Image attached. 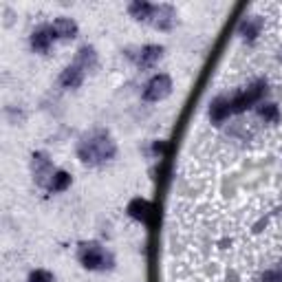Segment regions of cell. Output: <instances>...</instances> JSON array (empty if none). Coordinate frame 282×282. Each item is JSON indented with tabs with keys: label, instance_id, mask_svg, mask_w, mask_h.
<instances>
[{
	"label": "cell",
	"instance_id": "cell-1",
	"mask_svg": "<svg viewBox=\"0 0 282 282\" xmlns=\"http://www.w3.org/2000/svg\"><path fill=\"white\" fill-rule=\"evenodd\" d=\"M77 154H80V159L82 161H86V163L108 161V159H113V154H115V143L110 141L108 135H104V132H95L91 139L82 143Z\"/></svg>",
	"mask_w": 282,
	"mask_h": 282
},
{
	"label": "cell",
	"instance_id": "cell-2",
	"mask_svg": "<svg viewBox=\"0 0 282 282\" xmlns=\"http://www.w3.org/2000/svg\"><path fill=\"white\" fill-rule=\"evenodd\" d=\"M264 88H267V84H264V82L260 80V82H256V84H251V86L247 88L245 93H240V95H236V97L229 102L231 113H242V110H247V108L251 106V104H256L258 99L262 97Z\"/></svg>",
	"mask_w": 282,
	"mask_h": 282
},
{
	"label": "cell",
	"instance_id": "cell-3",
	"mask_svg": "<svg viewBox=\"0 0 282 282\" xmlns=\"http://www.w3.org/2000/svg\"><path fill=\"white\" fill-rule=\"evenodd\" d=\"M170 91H172V80L168 75H154L150 82H148L146 91H143V99L148 102H159V99L168 97Z\"/></svg>",
	"mask_w": 282,
	"mask_h": 282
},
{
	"label": "cell",
	"instance_id": "cell-4",
	"mask_svg": "<svg viewBox=\"0 0 282 282\" xmlns=\"http://www.w3.org/2000/svg\"><path fill=\"white\" fill-rule=\"evenodd\" d=\"M80 260L86 269H104L106 267V253L99 245L91 242V245H84L80 249Z\"/></svg>",
	"mask_w": 282,
	"mask_h": 282
},
{
	"label": "cell",
	"instance_id": "cell-5",
	"mask_svg": "<svg viewBox=\"0 0 282 282\" xmlns=\"http://www.w3.org/2000/svg\"><path fill=\"white\" fill-rule=\"evenodd\" d=\"M53 31H51V27H42V29H38V31H33V36H31V47L36 49V51H49V47H51V40H53Z\"/></svg>",
	"mask_w": 282,
	"mask_h": 282
},
{
	"label": "cell",
	"instance_id": "cell-6",
	"mask_svg": "<svg viewBox=\"0 0 282 282\" xmlns=\"http://www.w3.org/2000/svg\"><path fill=\"white\" fill-rule=\"evenodd\" d=\"M51 31L55 38H75L77 36V25L71 18H58L51 25Z\"/></svg>",
	"mask_w": 282,
	"mask_h": 282
},
{
	"label": "cell",
	"instance_id": "cell-7",
	"mask_svg": "<svg viewBox=\"0 0 282 282\" xmlns=\"http://www.w3.org/2000/svg\"><path fill=\"white\" fill-rule=\"evenodd\" d=\"M172 20H174V9L163 5V7H154V14H152V22L157 29H170L172 27Z\"/></svg>",
	"mask_w": 282,
	"mask_h": 282
},
{
	"label": "cell",
	"instance_id": "cell-8",
	"mask_svg": "<svg viewBox=\"0 0 282 282\" xmlns=\"http://www.w3.org/2000/svg\"><path fill=\"white\" fill-rule=\"evenodd\" d=\"M82 80H84V71H82L77 64L64 69V73L60 75V82H62V86H66V88H77L82 84Z\"/></svg>",
	"mask_w": 282,
	"mask_h": 282
},
{
	"label": "cell",
	"instance_id": "cell-9",
	"mask_svg": "<svg viewBox=\"0 0 282 282\" xmlns=\"http://www.w3.org/2000/svg\"><path fill=\"white\" fill-rule=\"evenodd\" d=\"M229 113H231V106H229L227 99L218 97V99H214V102H212V108H209V117H212V121L220 124V121L227 117Z\"/></svg>",
	"mask_w": 282,
	"mask_h": 282
},
{
	"label": "cell",
	"instance_id": "cell-10",
	"mask_svg": "<svg viewBox=\"0 0 282 282\" xmlns=\"http://www.w3.org/2000/svg\"><path fill=\"white\" fill-rule=\"evenodd\" d=\"M161 53H163V49L159 47V44H148V47H143V51H141L139 64L143 66V69H150V66L161 58Z\"/></svg>",
	"mask_w": 282,
	"mask_h": 282
},
{
	"label": "cell",
	"instance_id": "cell-11",
	"mask_svg": "<svg viewBox=\"0 0 282 282\" xmlns=\"http://www.w3.org/2000/svg\"><path fill=\"white\" fill-rule=\"evenodd\" d=\"M128 212L132 218H139L143 223H148V216H150V205H148L143 198H135V201L128 205Z\"/></svg>",
	"mask_w": 282,
	"mask_h": 282
},
{
	"label": "cell",
	"instance_id": "cell-12",
	"mask_svg": "<svg viewBox=\"0 0 282 282\" xmlns=\"http://www.w3.org/2000/svg\"><path fill=\"white\" fill-rule=\"evenodd\" d=\"M130 14H132V18H137V20H150L152 18V14H154V7L150 3H132L130 5Z\"/></svg>",
	"mask_w": 282,
	"mask_h": 282
},
{
	"label": "cell",
	"instance_id": "cell-13",
	"mask_svg": "<svg viewBox=\"0 0 282 282\" xmlns=\"http://www.w3.org/2000/svg\"><path fill=\"white\" fill-rule=\"evenodd\" d=\"M71 185V174L69 172H55L53 174V181H51V190L53 192H62V190H66V187Z\"/></svg>",
	"mask_w": 282,
	"mask_h": 282
},
{
	"label": "cell",
	"instance_id": "cell-14",
	"mask_svg": "<svg viewBox=\"0 0 282 282\" xmlns=\"http://www.w3.org/2000/svg\"><path fill=\"white\" fill-rule=\"evenodd\" d=\"M95 64V51H93L91 47H84L80 51V55H77V66H93Z\"/></svg>",
	"mask_w": 282,
	"mask_h": 282
},
{
	"label": "cell",
	"instance_id": "cell-15",
	"mask_svg": "<svg viewBox=\"0 0 282 282\" xmlns=\"http://www.w3.org/2000/svg\"><path fill=\"white\" fill-rule=\"evenodd\" d=\"M260 117L269 119V121H278V106L275 104H264V106H260Z\"/></svg>",
	"mask_w": 282,
	"mask_h": 282
},
{
	"label": "cell",
	"instance_id": "cell-16",
	"mask_svg": "<svg viewBox=\"0 0 282 282\" xmlns=\"http://www.w3.org/2000/svg\"><path fill=\"white\" fill-rule=\"evenodd\" d=\"M29 282H53V273L44 271V269H36V271L29 275Z\"/></svg>",
	"mask_w": 282,
	"mask_h": 282
},
{
	"label": "cell",
	"instance_id": "cell-17",
	"mask_svg": "<svg viewBox=\"0 0 282 282\" xmlns=\"http://www.w3.org/2000/svg\"><path fill=\"white\" fill-rule=\"evenodd\" d=\"M242 33H245L247 40H253L258 36V22H251V20L242 22Z\"/></svg>",
	"mask_w": 282,
	"mask_h": 282
}]
</instances>
